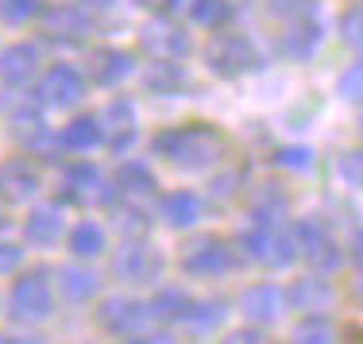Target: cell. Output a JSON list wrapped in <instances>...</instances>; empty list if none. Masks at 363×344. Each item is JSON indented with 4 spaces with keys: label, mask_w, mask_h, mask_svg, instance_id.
Wrapping results in <instances>:
<instances>
[{
    "label": "cell",
    "mask_w": 363,
    "mask_h": 344,
    "mask_svg": "<svg viewBox=\"0 0 363 344\" xmlns=\"http://www.w3.org/2000/svg\"><path fill=\"white\" fill-rule=\"evenodd\" d=\"M132 344H174L170 333H140V337H132Z\"/></svg>",
    "instance_id": "39"
},
{
    "label": "cell",
    "mask_w": 363,
    "mask_h": 344,
    "mask_svg": "<svg viewBox=\"0 0 363 344\" xmlns=\"http://www.w3.org/2000/svg\"><path fill=\"white\" fill-rule=\"evenodd\" d=\"M359 124H363V120H359Z\"/></svg>",
    "instance_id": "47"
},
{
    "label": "cell",
    "mask_w": 363,
    "mask_h": 344,
    "mask_svg": "<svg viewBox=\"0 0 363 344\" xmlns=\"http://www.w3.org/2000/svg\"><path fill=\"white\" fill-rule=\"evenodd\" d=\"M12 135L23 143V148H31V151H47L50 143H55V135H50V128H47V120H43V116L16 120V124H12Z\"/></svg>",
    "instance_id": "29"
},
{
    "label": "cell",
    "mask_w": 363,
    "mask_h": 344,
    "mask_svg": "<svg viewBox=\"0 0 363 344\" xmlns=\"http://www.w3.org/2000/svg\"><path fill=\"white\" fill-rule=\"evenodd\" d=\"M101 120V132H105V143L112 151H128L135 143V109L132 101L116 97L105 105V113L97 116Z\"/></svg>",
    "instance_id": "15"
},
{
    "label": "cell",
    "mask_w": 363,
    "mask_h": 344,
    "mask_svg": "<svg viewBox=\"0 0 363 344\" xmlns=\"http://www.w3.org/2000/svg\"><path fill=\"white\" fill-rule=\"evenodd\" d=\"M162 221L170 228H189L194 221H201V197L189 190H174L162 197Z\"/></svg>",
    "instance_id": "22"
},
{
    "label": "cell",
    "mask_w": 363,
    "mask_h": 344,
    "mask_svg": "<svg viewBox=\"0 0 363 344\" xmlns=\"http://www.w3.org/2000/svg\"><path fill=\"white\" fill-rule=\"evenodd\" d=\"M340 35L352 50L363 58V4H352L348 12L340 16Z\"/></svg>",
    "instance_id": "33"
},
{
    "label": "cell",
    "mask_w": 363,
    "mask_h": 344,
    "mask_svg": "<svg viewBox=\"0 0 363 344\" xmlns=\"http://www.w3.org/2000/svg\"><path fill=\"white\" fill-rule=\"evenodd\" d=\"M4 225H8V221H4V209H0V232H4Z\"/></svg>",
    "instance_id": "45"
},
{
    "label": "cell",
    "mask_w": 363,
    "mask_h": 344,
    "mask_svg": "<svg viewBox=\"0 0 363 344\" xmlns=\"http://www.w3.org/2000/svg\"><path fill=\"white\" fill-rule=\"evenodd\" d=\"M325 39V28L317 16H301V20H286V31L279 35V50L286 58H309Z\"/></svg>",
    "instance_id": "17"
},
{
    "label": "cell",
    "mask_w": 363,
    "mask_h": 344,
    "mask_svg": "<svg viewBox=\"0 0 363 344\" xmlns=\"http://www.w3.org/2000/svg\"><path fill=\"white\" fill-rule=\"evenodd\" d=\"M112 186L120 190V201H147V197H155L159 194V182H155V174H151V167L140 159H128L124 167L116 170V178H112Z\"/></svg>",
    "instance_id": "19"
},
{
    "label": "cell",
    "mask_w": 363,
    "mask_h": 344,
    "mask_svg": "<svg viewBox=\"0 0 363 344\" xmlns=\"http://www.w3.org/2000/svg\"><path fill=\"white\" fill-rule=\"evenodd\" d=\"M274 16H286V20H301V16H313V0H267Z\"/></svg>",
    "instance_id": "35"
},
{
    "label": "cell",
    "mask_w": 363,
    "mask_h": 344,
    "mask_svg": "<svg viewBox=\"0 0 363 344\" xmlns=\"http://www.w3.org/2000/svg\"><path fill=\"white\" fill-rule=\"evenodd\" d=\"M352 260H356V267H363V232H356V240H352Z\"/></svg>",
    "instance_id": "41"
},
{
    "label": "cell",
    "mask_w": 363,
    "mask_h": 344,
    "mask_svg": "<svg viewBox=\"0 0 363 344\" xmlns=\"http://www.w3.org/2000/svg\"><path fill=\"white\" fill-rule=\"evenodd\" d=\"M328 302H333V287H328L321 274L298 279V282L286 290V306H294L298 314H325Z\"/></svg>",
    "instance_id": "20"
},
{
    "label": "cell",
    "mask_w": 363,
    "mask_h": 344,
    "mask_svg": "<svg viewBox=\"0 0 363 344\" xmlns=\"http://www.w3.org/2000/svg\"><path fill=\"white\" fill-rule=\"evenodd\" d=\"M43 190V170L35 159L20 155V159L0 162V201L4 205H23Z\"/></svg>",
    "instance_id": "8"
},
{
    "label": "cell",
    "mask_w": 363,
    "mask_h": 344,
    "mask_svg": "<svg viewBox=\"0 0 363 344\" xmlns=\"http://www.w3.org/2000/svg\"><path fill=\"white\" fill-rule=\"evenodd\" d=\"M58 143H62L66 151H89V148H97V143H105L101 120H97V116H74L70 124L62 128Z\"/></svg>",
    "instance_id": "23"
},
{
    "label": "cell",
    "mask_w": 363,
    "mask_h": 344,
    "mask_svg": "<svg viewBox=\"0 0 363 344\" xmlns=\"http://www.w3.org/2000/svg\"><path fill=\"white\" fill-rule=\"evenodd\" d=\"M232 0H189V20L197 28H209V31H220L224 23L232 20Z\"/></svg>",
    "instance_id": "26"
},
{
    "label": "cell",
    "mask_w": 363,
    "mask_h": 344,
    "mask_svg": "<svg viewBox=\"0 0 363 344\" xmlns=\"http://www.w3.org/2000/svg\"><path fill=\"white\" fill-rule=\"evenodd\" d=\"M0 344H39V340H31V337H0Z\"/></svg>",
    "instance_id": "43"
},
{
    "label": "cell",
    "mask_w": 363,
    "mask_h": 344,
    "mask_svg": "<svg viewBox=\"0 0 363 344\" xmlns=\"http://www.w3.org/2000/svg\"><path fill=\"white\" fill-rule=\"evenodd\" d=\"M240 309H244L247 321L271 325V321H279V317L286 314V290L274 287V282H259V287H252L244 298H240Z\"/></svg>",
    "instance_id": "16"
},
{
    "label": "cell",
    "mask_w": 363,
    "mask_h": 344,
    "mask_svg": "<svg viewBox=\"0 0 363 344\" xmlns=\"http://www.w3.org/2000/svg\"><path fill=\"white\" fill-rule=\"evenodd\" d=\"M39 31H43V39L55 43V47H82L93 31V20H89V12L77 8V4H50L47 12L39 16Z\"/></svg>",
    "instance_id": "6"
},
{
    "label": "cell",
    "mask_w": 363,
    "mask_h": 344,
    "mask_svg": "<svg viewBox=\"0 0 363 344\" xmlns=\"http://www.w3.org/2000/svg\"><path fill=\"white\" fill-rule=\"evenodd\" d=\"M240 248L247 252V260L267 263V267H290L298 260V236H294V225H282V221H263L255 217V225L240 236Z\"/></svg>",
    "instance_id": "2"
},
{
    "label": "cell",
    "mask_w": 363,
    "mask_h": 344,
    "mask_svg": "<svg viewBox=\"0 0 363 344\" xmlns=\"http://www.w3.org/2000/svg\"><path fill=\"white\" fill-rule=\"evenodd\" d=\"M340 174H344V182H352V186H359V190H363V148L344 155V159H340Z\"/></svg>",
    "instance_id": "36"
},
{
    "label": "cell",
    "mask_w": 363,
    "mask_h": 344,
    "mask_svg": "<svg viewBox=\"0 0 363 344\" xmlns=\"http://www.w3.org/2000/svg\"><path fill=\"white\" fill-rule=\"evenodd\" d=\"M70 252L77 260H97L105 252V228L97 221H77L70 228Z\"/></svg>",
    "instance_id": "25"
},
{
    "label": "cell",
    "mask_w": 363,
    "mask_h": 344,
    "mask_svg": "<svg viewBox=\"0 0 363 344\" xmlns=\"http://www.w3.org/2000/svg\"><path fill=\"white\" fill-rule=\"evenodd\" d=\"M135 70V55L124 47H97L89 55V82L101 85V89H112V85L128 82Z\"/></svg>",
    "instance_id": "14"
},
{
    "label": "cell",
    "mask_w": 363,
    "mask_h": 344,
    "mask_svg": "<svg viewBox=\"0 0 363 344\" xmlns=\"http://www.w3.org/2000/svg\"><path fill=\"white\" fill-rule=\"evenodd\" d=\"M359 294H363V287H359Z\"/></svg>",
    "instance_id": "46"
},
{
    "label": "cell",
    "mask_w": 363,
    "mask_h": 344,
    "mask_svg": "<svg viewBox=\"0 0 363 344\" xmlns=\"http://www.w3.org/2000/svg\"><path fill=\"white\" fill-rule=\"evenodd\" d=\"M140 47L151 58H174V62H182V58L194 50V39H189V31L174 20H151L140 31Z\"/></svg>",
    "instance_id": "10"
},
{
    "label": "cell",
    "mask_w": 363,
    "mask_h": 344,
    "mask_svg": "<svg viewBox=\"0 0 363 344\" xmlns=\"http://www.w3.org/2000/svg\"><path fill=\"white\" fill-rule=\"evenodd\" d=\"M344 344H363V329H348L344 333Z\"/></svg>",
    "instance_id": "42"
},
{
    "label": "cell",
    "mask_w": 363,
    "mask_h": 344,
    "mask_svg": "<svg viewBox=\"0 0 363 344\" xmlns=\"http://www.w3.org/2000/svg\"><path fill=\"white\" fill-rule=\"evenodd\" d=\"M201 58L217 77H244V74L263 70L259 47L247 35H240V31H217V35L205 43Z\"/></svg>",
    "instance_id": "3"
},
{
    "label": "cell",
    "mask_w": 363,
    "mask_h": 344,
    "mask_svg": "<svg viewBox=\"0 0 363 344\" xmlns=\"http://www.w3.org/2000/svg\"><path fill=\"white\" fill-rule=\"evenodd\" d=\"M140 77H143V89L147 93H159V97H178V93L189 85L186 66L174 62V58H151V62L143 66Z\"/></svg>",
    "instance_id": "18"
},
{
    "label": "cell",
    "mask_w": 363,
    "mask_h": 344,
    "mask_svg": "<svg viewBox=\"0 0 363 344\" xmlns=\"http://www.w3.org/2000/svg\"><path fill=\"white\" fill-rule=\"evenodd\" d=\"M135 8H147V12H162V8H170V0H132Z\"/></svg>",
    "instance_id": "40"
},
{
    "label": "cell",
    "mask_w": 363,
    "mask_h": 344,
    "mask_svg": "<svg viewBox=\"0 0 363 344\" xmlns=\"http://www.w3.org/2000/svg\"><path fill=\"white\" fill-rule=\"evenodd\" d=\"M336 93H340L344 101H352V105H363V58H359V62H352L348 70L340 74Z\"/></svg>",
    "instance_id": "34"
},
{
    "label": "cell",
    "mask_w": 363,
    "mask_h": 344,
    "mask_svg": "<svg viewBox=\"0 0 363 344\" xmlns=\"http://www.w3.org/2000/svg\"><path fill=\"white\" fill-rule=\"evenodd\" d=\"M220 344H267V337H263L259 329H252V325H247V329H232Z\"/></svg>",
    "instance_id": "38"
},
{
    "label": "cell",
    "mask_w": 363,
    "mask_h": 344,
    "mask_svg": "<svg viewBox=\"0 0 363 344\" xmlns=\"http://www.w3.org/2000/svg\"><path fill=\"white\" fill-rule=\"evenodd\" d=\"M58 279H62V294L70 298V302H89L101 290V279L89 267H66Z\"/></svg>",
    "instance_id": "28"
},
{
    "label": "cell",
    "mask_w": 363,
    "mask_h": 344,
    "mask_svg": "<svg viewBox=\"0 0 363 344\" xmlns=\"http://www.w3.org/2000/svg\"><path fill=\"white\" fill-rule=\"evenodd\" d=\"M290 344H336V329L325 314H306L294 325V340Z\"/></svg>",
    "instance_id": "27"
},
{
    "label": "cell",
    "mask_w": 363,
    "mask_h": 344,
    "mask_svg": "<svg viewBox=\"0 0 363 344\" xmlns=\"http://www.w3.org/2000/svg\"><path fill=\"white\" fill-rule=\"evenodd\" d=\"M39 70H43V55L35 43H12V47L0 50V82L12 85V89H28Z\"/></svg>",
    "instance_id": "13"
},
{
    "label": "cell",
    "mask_w": 363,
    "mask_h": 344,
    "mask_svg": "<svg viewBox=\"0 0 363 344\" xmlns=\"http://www.w3.org/2000/svg\"><path fill=\"white\" fill-rule=\"evenodd\" d=\"M189 309H194V298L182 287H162L159 294L151 298V314L159 317V321H186Z\"/></svg>",
    "instance_id": "24"
},
{
    "label": "cell",
    "mask_w": 363,
    "mask_h": 344,
    "mask_svg": "<svg viewBox=\"0 0 363 344\" xmlns=\"http://www.w3.org/2000/svg\"><path fill=\"white\" fill-rule=\"evenodd\" d=\"M220 317H224V302H217V298L197 302V298H194V309H189L186 325H189V329H197V333H209V329H217V325H220Z\"/></svg>",
    "instance_id": "30"
},
{
    "label": "cell",
    "mask_w": 363,
    "mask_h": 344,
    "mask_svg": "<svg viewBox=\"0 0 363 344\" xmlns=\"http://www.w3.org/2000/svg\"><path fill=\"white\" fill-rule=\"evenodd\" d=\"M85 97V74L70 62L47 66V74L39 77V101L50 109H74Z\"/></svg>",
    "instance_id": "9"
},
{
    "label": "cell",
    "mask_w": 363,
    "mask_h": 344,
    "mask_svg": "<svg viewBox=\"0 0 363 344\" xmlns=\"http://www.w3.org/2000/svg\"><path fill=\"white\" fill-rule=\"evenodd\" d=\"M43 12L39 0H0V20L12 23V28H23L28 20H35Z\"/></svg>",
    "instance_id": "31"
},
{
    "label": "cell",
    "mask_w": 363,
    "mask_h": 344,
    "mask_svg": "<svg viewBox=\"0 0 363 344\" xmlns=\"http://www.w3.org/2000/svg\"><path fill=\"white\" fill-rule=\"evenodd\" d=\"M236 263H240L236 244L224 240V236H201L186 248V255H182V267L189 274H224V271L236 267Z\"/></svg>",
    "instance_id": "7"
},
{
    "label": "cell",
    "mask_w": 363,
    "mask_h": 344,
    "mask_svg": "<svg viewBox=\"0 0 363 344\" xmlns=\"http://www.w3.org/2000/svg\"><path fill=\"white\" fill-rule=\"evenodd\" d=\"M151 317V302H140V298H108L97 309V321L116 337H140Z\"/></svg>",
    "instance_id": "11"
},
{
    "label": "cell",
    "mask_w": 363,
    "mask_h": 344,
    "mask_svg": "<svg viewBox=\"0 0 363 344\" xmlns=\"http://www.w3.org/2000/svg\"><path fill=\"white\" fill-rule=\"evenodd\" d=\"M294 236H298V252L306 255L317 274H333L344 263V252L336 244V236L325 228V221H317V217L294 221Z\"/></svg>",
    "instance_id": "5"
},
{
    "label": "cell",
    "mask_w": 363,
    "mask_h": 344,
    "mask_svg": "<svg viewBox=\"0 0 363 344\" xmlns=\"http://www.w3.org/2000/svg\"><path fill=\"white\" fill-rule=\"evenodd\" d=\"M274 162H279L282 170H298V174H306V170H313V148H306V143L279 148L274 151Z\"/></svg>",
    "instance_id": "32"
},
{
    "label": "cell",
    "mask_w": 363,
    "mask_h": 344,
    "mask_svg": "<svg viewBox=\"0 0 363 344\" xmlns=\"http://www.w3.org/2000/svg\"><path fill=\"white\" fill-rule=\"evenodd\" d=\"M23 263V248L20 244H0V274H12Z\"/></svg>",
    "instance_id": "37"
},
{
    "label": "cell",
    "mask_w": 363,
    "mask_h": 344,
    "mask_svg": "<svg viewBox=\"0 0 363 344\" xmlns=\"http://www.w3.org/2000/svg\"><path fill=\"white\" fill-rule=\"evenodd\" d=\"M85 4H93V8H112V0H85Z\"/></svg>",
    "instance_id": "44"
},
{
    "label": "cell",
    "mask_w": 363,
    "mask_h": 344,
    "mask_svg": "<svg viewBox=\"0 0 363 344\" xmlns=\"http://www.w3.org/2000/svg\"><path fill=\"white\" fill-rule=\"evenodd\" d=\"M62 232H66V221H62V209H58V205H39V209H31L28 221H23V236L39 248L55 244Z\"/></svg>",
    "instance_id": "21"
},
{
    "label": "cell",
    "mask_w": 363,
    "mask_h": 344,
    "mask_svg": "<svg viewBox=\"0 0 363 344\" xmlns=\"http://www.w3.org/2000/svg\"><path fill=\"white\" fill-rule=\"evenodd\" d=\"M8 309H12L16 321L23 325H35V321H47L50 309H55V290H50V274L35 267L28 274H20L12 287V298H8Z\"/></svg>",
    "instance_id": "4"
},
{
    "label": "cell",
    "mask_w": 363,
    "mask_h": 344,
    "mask_svg": "<svg viewBox=\"0 0 363 344\" xmlns=\"http://www.w3.org/2000/svg\"><path fill=\"white\" fill-rule=\"evenodd\" d=\"M151 148L159 159L174 162V167L201 170L224 155V135L213 124H178V128H167V132L155 135Z\"/></svg>",
    "instance_id": "1"
},
{
    "label": "cell",
    "mask_w": 363,
    "mask_h": 344,
    "mask_svg": "<svg viewBox=\"0 0 363 344\" xmlns=\"http://www.w3.org/2000/svg\"><path fill=\"white\" fill-rule=\"evenodd\" d=\"M112 271H116L124 282H155L162 274V255L155 252L151 244H143V240H128V244L116 252Z\"/></svg>",
    "instance_id": "12"
}]
</instances>
